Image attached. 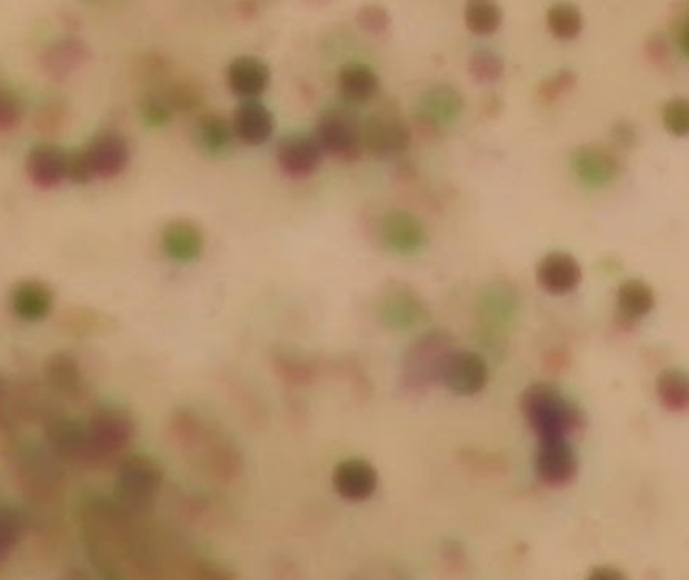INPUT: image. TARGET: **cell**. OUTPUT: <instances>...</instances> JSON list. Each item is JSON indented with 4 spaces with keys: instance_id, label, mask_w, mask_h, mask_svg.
Returning a JSON list of instances; mask_svg holds the SVG:
<instances>
[{
    "instance_id": "1",
    "label": "cell",
    "mask_w": 689,
    "mask_h": 580,
    "mask_svg": "<svg viewBox=\"0 0 689 580\" xmlns=\"http://www.w3.org/2000/svg\"><path fill=\"white\" fill-rule=\"evenodd\" d=\"M520 411L540 441L567 440L585 423L581 409L547 383L528 387L520 398Z\"/></svg>"
},
{
    "instance_id": "2",
    "label": "cell",
    "mask_w": 689,
    "mask_h": 580,
    "mask_svg": "<svg viewBox=\"0 0 689 580\" xmlns=\"http://www.w3.org/2000/svg\"><path fill=\"white\" fill-rule=\"evenodd\" d=\"M456 351L452 334L431 329L406 349L401 359V387L411 396H423L436 383H442V371Z\"/></svg>"
},
{
    "instance_id": "3",
    "label": "cell",
    "mask_w": 689,
    "mask_h": 580,
    "mask_svg": "<svg viewBox=\"0 0 689 580\" xmlns=\"http://www.w3.org/2000/svg\"><path fill=\"white\" fill-rule=\"evenodd\" d=\"M163 468L151 456L133 453L119 462L116 498L133 514L150 512L162 492Z\"/></svg>"
},
{
    "instance_id": "4",
    "label": "cell",
    "mask_w": 689,
    "mask_h": 580,
    "mask_svg": "<svg viewBox=\"0 0 689 580\" xmlns=\"http://www.w3.org/2000/svg\"><path fill=\"white\" fill-rule=\"evenodd\" d=\"M87 436L91 446V466L108 468L123 460V451L136 438V421L126 409L101 408L89 419Z\"/></svg>"
},
{
    "instance_id": "5",
    "label": "cell",
    "mask_w": 689,
    "mask_h": 580,
    "mask_svg": "<svg viewBox=\"0 0 689 580\" xmlns=\"http://www.w3.org/2000/svg\"><path fill=\"white\" fill-rule=\"evenodd\" d=\"M378 319L391 331H411L430 321L431 312L418 290L393 282L379 294Z\"/></svg>"
},
{
    "instance_id": "6",
    "label": "cell",
    "mask_w": 689,
    "mask_h": 580,
    "mask_svg": "<svg viewBox=\"0 0 689 580\" xmlns=\"http://www.w3.org/2000/svg\"><path fill=\"white\" fill-rule=\"evenodd\" d=\"M317 140L337 160L356 161L363 150V126L347 109H329L319 119Z\"/></svg>"
},
{
    "instance_id": "7",
    "label": "cell",
    "mask_w": 689,
    "mask_h": 580,
    "mask_svg": "<svg viewBox=\"0 0 689 580\" xmlns=\"http://www.w3.org/2000/svg\"><path fill=\"white\" fill-rule=\"evenodd\" d=\"M490 379V369L482 354L475 351L456 349L446 361L442 371V383L456 396L472 398L485 391Z\"/></svg>"
},
{
    "instance_id": "8",
    "label": "cell",
    "mask_w": 689,
    "mask_h": 580,
    "mask_svg": "<svg viewBox=\"0 0 689 580\" xmlns=\"http://www.w3.org/2000/svg\"><path fill=\"white\" fill-rule=\"evenodd\" d=\"M410 141V128L396 111L381 109L363 123V146L378 156H398Z\"/></svg>"
},
{
    "instance_id": "9",
    "label": "cell",
    "mask_w": 689,
    "mask_h": 580,
    "mask_svg": "<svg viewBox=\"0 0 689 580\" xmlns=\"http://www.w3.org/2000/svg\"><path fill=\"white\" fill-rule=\"evenodd\" d=\"M379 240L381 247L388 248L389 252L411 257L428 244V232L418 216L393 210L379 222Z\"/></svg>"
},
{
    "instance_id": "10",
    "label": "cell",
    "mask_w": 689,
    "mask_h": 580,
    "mask_svg": "<svg viewBox=\"0 0 689 580\" xmlns=\"http://www.w3.org/2000/svg\"><path fill=\"white\" fill-rule=\"evenodd\" d=\"M83 151L91 178H116L130 163V146L119 133H101Z\"/></svg>"
},
{
    "instance_id": "11",
    "label": "cell",
    "mask_w": 689,
    "mask_h": 580,
    "mask_svg": "<svg viewBox=\"0 0 689 580\" xmlns=\"http://www.w3.org/2000/svg\"><path fill=\"white\" fill-rule=\"evenodd\" d=\"M535 470L540 482L550 488H562L575 480L579 472V460L567 440L540 441Z\"/></svg>"
},
{
    "instance_id": "12",
    "label": "cell",
    "mask_w": 689,
    "mask_h": 580,
    "mask_svg": "<svg viewBox=\"0 0 689 580\" xmlns=\"http://www.w3.org/2000/svg\"><path fill=\"white\" fill-rule=\"evenodd\" d=\"M462 93L452 86L431 87L420 97L416 109L421 128L433 131L450 128L453 121L462 116Z\"/></svg>"
},
{
    "instance_id": "13",
    "label": "cell",
    "mask_w": 689,
    "mask_h": 580,
    "mask_svg": "<svg viewBox=\"0 0 689 580\" xmlns=\"http://www.w3.org/2000/svg\"><path fill=\"white\" fill-rule=\"evenodd\" d=\"M47 438L54 453L63 462L81 466V468H93L87 426H81L69 418L53 419L47 426Z\"/></svg>"
},
{
    "instance_id": "14",
    "label": "cell",
    "mask_w": 689,
    "mask_h": 580,
    "mask_svg": "<svg viewBox=\"0 0 689 580\" xmlns=\"http://www.w3.org/2000/svg\"><path fill=\"white\" fill-rule=\"evenodd\" d=\"M379 473L373 463L361 458H349L337 463L333 470V488L337 494L349 502H366L376 494Z\"/></svg>"
},
{
    "instance_id": "15",
    "label": "cell",
    "mask_w": 689,
    "mask_h": 580,
    "mask_svg": "<svg viewBox=\"0 0 689 580\" xmlns=\"http://www.w3.org/2000/svg\"><path fill=\"white\" fill-rule=\"evenodd\" d=\"M9 307L21 321H43L53 311V287L39 279L19 280L9 292Z\"/></svg>"
},
{
    "instance_id": "16",
    "label": "cell",
    "mask_w": 689,
    "mask_h": 580,
    "mask_svg": "<svg viewBox=\"0 0 689 580\" xmlns=\"http://www.w3.org/2000/svg\"><path fill=\"white\" fill-rule=\"evenodd\" d=\"M277 160H279L280 170L289 173L291 178H307L312 172H317V168L321 166L323 148L319 140H314L311 136L294 133L280 141Z\"/></svg>"
},
{
    "instance_id": "17",
    "label": "cell",
    "mask_w": 689,
    "mask_h": 580,
    "mask_svg": "<svg viewBox=\"0 0 689 580\" xmlns=\"http://www.w3.org/2000/svg\"><path fill=\"white\" fill-rule=\"evenodd\" d=\"M204 244L202 228L186 218L168 222L160 234L163 254L176 262H194L204 254Z\"/></svg>"
},
{
    "instance_id": "18",
    "label": "cell",
    "mask_w": 689,
    "mask_h": 580,
    "mask_svg": "<svg viewBox=\"0 0 689 580\" xmlns=\"http://www.w3.org/2000/svg\"><path fill=\"white\" fill-rule=\"evenodd\" d=\"M581 279V264L569 252H550L537 267V280L549 294H569Z\"/></svg>"
},
{
    "instance_id": "19",
    "label": "cell",
    "mask_w": 689,
    "mask_h": 580,
    "mask_svg": "<svg viewBox=\"0 0 689 580\" xmlns=\"http://www.w3.org/2000/svg\"><path fill=\"white\" fill-rule=\"evenodd\" d=\"M572 170L579 180L591 188H603L613 182L619 173V161L611 151L599 146H587L572 156Z\"/></svg>"
},
{
    "instance_id": "20",
    "label": "cell",
    "mask_w": 689,
    "mask_h": 580,
    "mask_svg": "<svg viewBox=\"0 0 689 580\" xmlns=\"http://www.w3.org/2000/svg\"><path fill=\"white\" fill-rule=\"evenodd\" d=\"M27 173L43 190L57 188L67 178V151L51 143L37 146L27 156Z\"/></svg>"
},
{
    "instance_id": "21",
    "label": "cell",
    "mask_w": 689,
    "mask_h": 580,
    "mask_svg": "<svg viewBox=\"0 0 689 580\" xmlns=\"http://www.w3.org/2000/svg\"><path fill=\"white\" fill-rule=\"evenodd\" d=\"M270 83V71L267 63H262L257 57H238L228 69V86L238 97L254 101L262 96Z\"/></svg>"
},
{
    "instance_id": "22",
    "label": "cell",
    "mask_w": 689,
    "mask_h": 580,
    "mask_svg": "<svg viewBox=\"0 0 689 580\" xmlns=\"http://www.w3.org/2000/svg\"><path fill=\"white\" fill-rule=\"evenodd\" d=\"M44 379L57 396L67 399H76L86 389L81 367L73 354L66 351H57L44 363Z\"/></svg>"
},
{
    "instance_id": "23",
    "label": "cell",
    "mask_w": 689,
    "mask_h": 580,
    "mask_svg": "<svg viewBox=\"0 0 689 580\" xmlns=\"http://www.w3.org/2000/svg\"><path fill=\"white\" fill-rule=\"evenodd\" d=\"M232 128L238 140L244 141L248 146H260L270 140L274 131V119L264 106H260L257 101H244L234 111Z\"/></svg>"
},
{
    "instance_id": "24",
    "label": "cell",
    "mask_w": 689,
    "mask_h": 580,
    "mask_svg": "<svg viewBox=\"0 0 689 580\" xmlns=\"http://www.w3.org/2000/svg\"><path fill=\"white\" fill-rule=\"evenodd\" d=\"M194 138L196 143L210 156L227 153L234 140L232 121L220 113H204L196 121Z\"/></svg>"
},
{
    "instance_id": "25",
    "label": "cell",
    "mask_w": 689,
    "mask_h": 580,
    "mask_svg": "<svg viewBox=\"0 0 689 580\" xmlns=\"http://www.w3.org/2000/svg\"><path fill=\"white\" fill-rule=\"evenodd\" d=\"M339 91L349 103H367L379 91L378 76L367 64H347L339 76Z\"/></svg>"
},
{
    "instance_id": "26",
    "label": "cell",
    "mask_w": 689,
    "mask_h": 580,
    "mask_svg": "<svg viewBox=\"0 0 689 580\" xmlns=\"http://www.w3.org/2000/svg\"><path fill=\"white\" fill-rule=\"evenodd\" d=\"M617 307L627 321H637L656 307V294L643 280H627L617 292Z\"/></svg>"
},
{
    "instance_id": "27",
    "label": "cell",
    "mask_w": 689,
    "mask_h": 580,
    "mask_svg": "<svg viewBox=\"0 0 689 580\" xmlns=\"http://www.w3.org/2000/svg\"><path fill=\"white\" fill-rule=\"evenodd\" d=\"M508 311H510V302H508L505 289H490L486 292L485 301H480V309H478L480 334L486 341H490V337L500 333L502 322H507Z\"/></svg>"
},
{
    "instance_id": "28",
    "label": "cell",
    "mask_w": 689,
    "mask_h": 580,
    "mask_svg": "<svg viewBox=\"0 0 689 580\" xmlns=\"http://www.w3.org/2000/svg\"><path fill=\"white\" fill-rule=\"evenodd\" d=\"M657 398L671 411L689 409V376L679 369H668L657 377Z\"/></svg>"
},
{
    "instance_id": "29",
    "label": "cell",
    "mask_w": 689,
    "mask_h": 580,
    "mask_svg": "<svg viewBox=\"0 0 689 580\" xmlns=\"http://www.w3.org/2000/svg\"><path fill=\"white\" fill-rule=\"evenodd\" d=\"M502 22V9L496 0H468L466 24L476 34H492Z\"/></svg>"
},
{
    "instance_id": "30",
    "label": "cell",
    "mask_w": 689,
    "mask_h": 580,
    "mask_svg": "<svg viewBox=\"0 0 689 580\" xmlns=\"http://www.w3.org/2000/svg\"><path fill=\"white\" fill-rule=\"evenodd\" d=\"M547 22H549V29L557 39H575L582 29L581 11L569 4V2H559L555 7H550L549 14H547Z\"/></svg>"
},
{
    "instance_id": "31",
    "label": "cell",
    "mask_w": 689,
    "mask_h": 580,
    "mask_svg": "<svg viewBox=\"0 0 689 580\" xmlns=\"http://www.w3.org/2000/svg\"><path fill=\"white\" fill-rule=\"evenodd\" d=\"M24 534V520L11 506L0 504V562L9 559Z\"/></svg>"
},
{
    "instance_id": "32",
    "label": "cell",
    "mask_w": 689,
    "mask_h": 580,
    "mask_svg": "<svg viewBox=\"0 0 689 580\" xmlns=\"http://www.w3.org/2000/svg\"><path fill=\"white\" fill-rule=\"evenodd\" d=\"M140 113L150 128H163L172 121L176 111L163 93H151L141 99Z\"/></svg>"
},
{
    "instance_id": "33",
    "label": "cell",
    "mask_w": 689,
    "mask_h": 580,
    "mask_svg": "<svg viewBox=\"0 0 689 580\" xmlns=\"http://www.w3.org/2000/svg\"><path fill=\"white\" fill-rule=\"evenodd\" d=\"M663 126L671 136L676 138H688L689 136V99L676 97L666 103L663 108Z\"/></svg>"
},
{
    "instance_id": "34",
    "label": "cell",
    "mask_w": 689,
    "mask_h": 580,
    "mask_svg": "<svg viewBox=\"0 0 689 580\" xmlns=\"http://www.w3.org/2000/svg\"><path fill=\"white\" fill-rule=\"evenodd\" d=\"M21 119V103L9 89H0V131H11Z\"/></svg>"
},
{
    "instance_id": "35",
    "label": "cell",
    "mask_w": 689,
    "mask_h": 580,
    "mask_svg": "<svg viewBox=\"0 0 689 580\" xmlns=\"http://www.w3.org/2000/svg\"><path fill=\"white\" fill-rule=\"evenodd\" d=\"M472 73L485 81H492L496 77L502 73V64L500 59L495 53H488V51H480L475 54L472 59Z\"/></svg>"
},
{
    "instance_id": "36",
    "label": "cell",
    "mask_w": 689,
    "mask_h": 580,
    "mask_svg": "<svg viewBox=\"0 0 689 580\" xmlns=\"http://www.w3.org/2000/svg\"><path fill=\"white\" fill-rule=\"evenodd\" d=\"M9 403H11V391H9V381L0 376V428H9L11 419H9Z\"/></svg>"
},
{
    "instance_id": "37",
    "label": "cell",
    "mask_w": 689,
    "mask_h": 580,
    "mask_svg": "<svg viewBox=\"0 0 689 580\" xmlns=\"http://www.w3.org/2000/svg\"><path fill=\"white\" fill-rule=\"evenodd\" d=\"M678 43L683 54L689 57V12L686 14L683 22H681V27H679Z\"/></svg>"
},
{
    "instance_id": "38",
    "label": "cell",
    "mask_w": 689,
    "mask_h": 580,
    "mask_svg": "<svg viewBox=\"0 0 689 580\" xmlns=\"http://www.w3.org/2000/svg\"><path fill=\"white\" fill-rule=\"evenodd\" d=\"M87 2H96V4H99V2H108V0H87Z\"/></svg>"
}]
</instances>
